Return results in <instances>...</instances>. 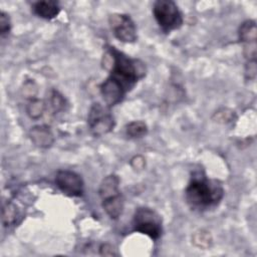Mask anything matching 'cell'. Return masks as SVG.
<instances>
[{
    "label": "cell",
    "mask_w": 257,
    "mask_h": 257,
    "mask_svg": "<svg viewBox=\"0 0 257 257\" xmlns=\"http://www.w3.org/2000/svg\"><path fill=\"white\" fill-rule=\"evenodd\" d=\"M133 229L135 232L145 234L153 240H158L163 233V221L154 209L140 207L133 216Z\"/></svg>",
    "instance_id": "cell-5"
},
{
    "label": "cell",
    "mask_w": 257,
    "mask_h": 257,
    "mask_svg": "<svg viewBox=\"0 0 257 257\" xmlns=\"http://www.w3.org/2000/svg\"><path fill=\"white\" fill-rule=\"evenodd\" d=\"M22 219V213L18 209L17 205L12 202H7L2 208V223L4 227H14L20 223Z\"/></svg>",
    "instance_id": "cell-11"
},
{
    "label": "cell",
    "mask_w": 257,
    "mask_h": 257,
    "mask_svg": "<svg viewBox=\"0 0 257 257\" xmlns=\"http://www.w3.org/2000/svg\"><path fill=\"white\" fill-rule=\"evenodd\" d=\"M55 184L63 194L69 197H81L84 193L83 180L73 171H58L55 176Z\"/></svg>",
    "instance_id": "cell-8"
},
{
    "label": "cell",
    "mask_w": 257,
    "mask_h": 257,
    "mask_svg": "<svg viewBox=\"0 0 257 257\" xmlns=\"http://www.w3.org/2000/svg\"><path fill=\"white\" fill-rule=\"evenodd\" d=\"M11 30V22L9 15L4 11L0 12V35L1 38L6 37Z\"/></svg>",
    "instance_id": "cell-15"
},
{
    "label": "cell",
    "mask_w": 257,
    "mask_h": 257,
    "mask_svg": "<svg viewBox=\"0 0 257 257\" xmlns=\"http://www.w3.org/2000/svg\"><path fill=\"white\" fill-rule=\"evenodd\" d=\"M125 134L131 139H140L148 134V125L145 121L134 120L125 125Z\"/></svg>",
    "instance_id": "cell-13"
},
{
    "label": "cell",
    "mask_w": 257,
    "mask_h": 257,
    "mask_svg": "<svg viewBox=\"0 0 257 257\" xmlns=\"http://www.w3.org/2000/svg\"><path fill=\"white\" fill-rule=\"evenodd\" d=\"M51 106L55 112L64 107V99L57 91H53L51 94Z\"/></svg>",
    "instance_id": "cell-17"
},
{
    "label": "cell",
    "mask_w": 257,
    "mask_h": 257,
    "mask_svg": "<svg viewBox=\"0 0 257 257\" xmlns=\"http://www.w3.org/2000/svg\"><path fill=\"white\" fill-rule=\"evenodd\" d=\"M154 17L165 33L179 29L184 22L183 14L172 0H158L153 5Z\"/></svg>",
    "instance_id": "cell-4"
},
{
    "label": "cell",
    "mask_w": 257,
    "mask_h": 257,
    "mask_svg": "<svg viewBox=\"0 0 257 257\" xmlns=\"http://www.w3.org/2000/svg\"><path fill=\"white\" fill-rule=\"evenodd\" d=\"M105 57L108 58V76L100 83L99 91L106 106L111 107L122 101L138 81L146 74L145 64L132 58L113 46L106 47Z\"/></svg>",
    "instance_id": "cell-1"
},
{
    "label": "cell",
    "mask_w": 257,
    "mask_h": 257,
    "mask_svg": "<svg viewBox=\"0 0 257 257\" xmlns=\"http://www.w3.org/2000/svg\"><path fill=\"white\" fill-rule=\"evenodd\" d=\"M43 109H44V104L42 103V101L36 99V100H33L32 103L29 104V106L27 108V111H28V114L31 117L37 118L42 114Z\"/></svg>",
    "instance_id": "cell-16"
},
{
    "label": "cell",
    "mask_w": 257,
    "mask_h": 257,
    "mask_svg": "<svg viewBox=\"0 0 257 257\" xmlns=\"http://www.w3.org/2000/svg\"><path fill=\"white\" fill-rule=\"evenodd\" d=\"M118 187L119 178L111 174L102 179L98 188L101 206L107 216L112 220H116L120 217L124 206V200Z\"/></svg>",
    "instance_id": "cell-3"
},
{
    "label": "cell",
    "mask_w": 257,
    "mask_h": 257,
    "mask_svg": "<svg viewBox=\"0 0 257 257\" xmlns=\"http://www.w3.org/2000/svg\"><path fill=\"white\" fill-rule=\"evenodd\" d=\"M224 197L222 184L210 179L203 171H195L185 189L188 206L197 212H205L217 207Z\"/></svg>",
    "instance_id": "cell-2"
},
{
    "label": "cell",
    "mask_w": 257,
    "mask_h": 257,
    "mask_svg": "<svg viewBox=\"0 0 257 257\" xmlns=\"http://www.w3.org/2000/svg\"><path fill=\"white\" fill-rule=\"evenodd\" d=\"M256 23L254 20H246L239 27V39L243 43L247 62L256 61Z\"/></svg>",
    "instance_id": "cell-9"
},
{
    "label": "cell",
    "mask_w": 257,
    "mask_h": 257,
    "mask_svg": "<svg viewBox=\"0 0 257 257\" xmlns=\"http://www.w3.org/2000/svg\"><path fill=\"white\" fill-rule=\"evenodd\" d=\"M87 124L90 133L94 137H101L113 130L115 121L108 106L94 102L88 111Z\"/></svg>",
    "instance_id": "cell-6"
},
{
    "label": "cell",
    "mask_w": 257,
    "mask_h": 257,
    "mask_svg": "<svg viewBox=\"0 0 257 257\" xmlns=\"http://www.w3.org/2000/svg\"><path fill=\"white\" fill-rule=\"evenodd\" d=\"M110 29L116 39L124 43H134L137 38V26L127 14L113 13L108 17Z\"/></svg>",
    "instance_id": "cell-7"
},
{
    "label": "cell",
    "mask_w": 257,
    "mask_h": 257,
    "mask_svg": "<svg viewBox=\"0 0 257 257\" xmlns=\"http://www.w3.org/2000/svg\"><path fill=\"white\" fill-rule=\"evenodd\" d=\"M211 237L208 234V232L205 231H199L196 232V234L193 237V242L195 243L196 246L201 247V248H206V247H210L211 244Z\"/></svg>",
    "instance_id": "cell-14"
},
{
    "label": "cell",
    "mask_w": 257,
    "mask_h": 257,
    "mask_svg": "<svg viewBox=\"0 0 257 257\" xmlns=\"http://www.w3.org/2000/svg\"><path fill=\"white\" fill-rule=\"evenodd\" d=\"M99 252L100 255H104V256H114L117 255V253L114 251L113 247L109 244H101L99 247Z\"/></svg>",
    "instance_id": "cell-18"
},
{
    "label": "cell",
    "mask_w": 257,
    "mask_h": 257,
    "mask_svg": "<svg viewBox=\"0 0 257 257\" xmlns=\"http://www.w3.org/2000/svg\"><path fill=\"white\" fill-rule=\"evenodd\" d=\"M30 138L32 142L40 148H47L53 142V138L50 131L47 126L44 125L34 126L30 131Z\"/></svg>",
    "instance_id": "cell-12"
},
{
    "label": "cell",
    "mask_w": 257,
    "mask_h": 257,
    "mask_svg": "<svg viewBox=\"0 0 257 257\" xmlns=\"http://www.w3.org/2000/svg\"><path fill=\"white\" fill-rule=\"evenodd\" d=\"M32 12L37 16L45 20H51L60 13V6L58 2L52 0L36 1L31 6Z\"/></svg>",
    "instance_id": "cell-10"
}]
</instances>
